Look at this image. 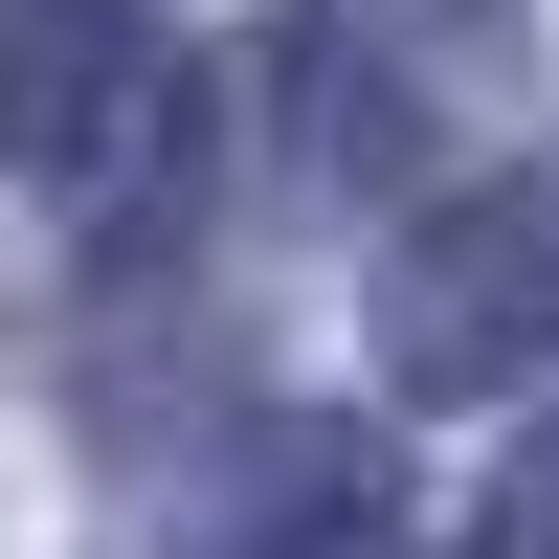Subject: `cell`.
Returning a JSON list of instances; mask_svg holds the SVG:
<instances>
[{
    "label": "cell",
    "instance_id": "6da1fadb",
    "mask_svg": "<svg viewBox=\"0 0 559 559\" xmlns=\"http://www.w3.org/2000/svg\"><path fill=\"white\" fill-rule=\"evenodd\" d=\"M0 157L45 202H179L202 157V68L134 0H0Z\"/></svg>",
    "mask_w": 559,
    "mask_h": 559
},
{
    "label": "cell",
    "instance_id": "7a4b0ae2",
    "mask_svg": "<svg viewBox=\"0 0 559 559\" xmlns=\"http://www.w3.org/2000/svg\"><path fill=\"white\" fill-rule=\"evenodd\" d=\"M381 381L426 403H492V381H559V157L537 179H471L381 247Z\"/></svg>",
    "mask_w": 559,
    "mask_h": 559
},
{
    "label": "cell",
    "instance_id": "3957f363",
    "mask_svg": "<svg viewBox=\"0 0 559 559\" xmlns=\"http://www.w3.org/2000/svg\"><path fill=\"white\" fill-rule=\"evenodd\" d=\"M492 68H515L492 0H313L292 23V157L358 179V202H403V179L492 112Z\"/></svg>",
    "mask_w": 559,
    "mask_h": 559
},
{
    "label": "cell",
    "instance_id": "277c9868",
    "mask_svg": "<svg viewBox=\"0 0 559 559\" xmlns=\"http://www.w3.org/2000/svg\"><path fill=\"white\" fill-rule=\"evenodd\" d=\"M202 559H403V471H381L358 426H269L247 471H224Z\"/></svg>",
    "mask_w": 559,
    "mask_h": 559
},
{
    "label": "cell",
    "instance_id": "5b68a950",
    "mask_svg": "<svg viewBox=\"0 0 559 559\" xmlns=\"http://www.w3.org/2000/svg\"><path fill=\"white\" fill-rule=\"evenodd\" d=\"M471 559H559V426H537V448H515V471H492V492H471Z\"/></svg>",
    "mask_w": 559,
    "mask_h": 559
}]
</instances>
